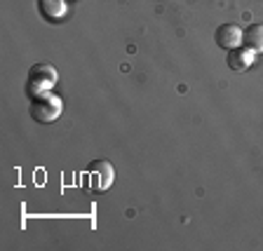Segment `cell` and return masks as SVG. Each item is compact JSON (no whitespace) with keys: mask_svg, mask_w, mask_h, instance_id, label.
<instances>
[{"mask_svg":"<svg viewBox=\"0 0 263 251\" xmlns=\"http://www.w3.org/2000/svg\"><path fill=\"white\" fill-rule=\"evenodd\" d=\"M28 110H31V118L35 122H54L57 118L61 115L64 110V101H61L59 94H52V92H43V94H35L31 96V104H28Z\"/></svg>","mask_w":263,"mask_h":251,"instance_id":"1","label":"cell"},{"mask_svg":"<svg viewBox=\"0 0 263 251\" xmlns=\"http://www.w3.org/2000/svg\"><path fill=\"white\" fill-rule=\"evenodd\" d=\"M57 68L49 64H33L28 71V80H26V94L28 99L43 92H52V87L57 85Z\"/></svg>","mask_w":263,"mask_h":251,"instance_id":"2","label":"cell"},{"mask_svg":"<svg viewBox=\"0 0 263 251\" xmlns=\"http://www.w3.org/2000/svg\"><path fill=\"white\" fill-rule=\"evenodd\" d=\"M89 176H94V188L99 192H106L115 181V169L108 160H94L89 164Z\"/></svg>","mask_w":263,"mask_h":251,"instance_id":"3","label":"cell"},{"mask_svg":"<svg viewBox=\"0 0 263 251\" xmlns=\"http://www.w3.org/2000/svg\"><path fill=\"white\" fill-rule=\"evenodd\" d=\"M214 38H216V45L221 49L230 52V49H235L242 45V28L237 24H221L216 28V33H214Z\"/></svg>","mask_w":263,"mask_h":251,"instance_id":"4","label":"cell"},{"mask_svg":"<svg viewBox=\"0 0 263 251\" xmlns=\"http://www.w3.org/2000/svg\"><path fill=\"white\" fill-rule=\"evenodd\" d=\"M226 61H228V68L230 71H247L249 66L256 61V52L249 47H235V49H230L228 56H226Z\"/></svg>","mask_w":263,"mask_h":251,"instance_id":"5","label":"cell"},{"mask_svg":"<svg viewBox=\"0 0 263 251\" xmlns=\"http://www.w3.org/2000/svg\"><path fill=\"white\" fill-rule=\"evenodd\" d=\"M38 12L45 22L57 24L66 16L68 5H66V0H38Z\"/></svg>","mask_w":263,"mask_h":251,"instance_id":"6","label":"cell"},{"mask_svg":"<svg viewBox=\"0 0 263 251\" xmlns=\"http://www.w3.org/2000/svg\"><path fill=\"white\" fill-rule=\"evenodd\" d=\"M242 45L254 52H263V24H252L247 26V31H242Z\"/></svg>","mask_w":263,"mask_h":251,"instance_id":"7","label":"cell"}]
</instances>
